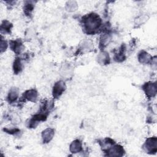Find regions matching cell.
<instances>
[{
	"instance_id": "cell-1",
	"label": "cell",
	"mask_w": 157,
	"mask_h": 157,
	"mask_svg": "<svg viewBox=\"0 0 157 157\" xmlns=\"http://www.w3.org/2000/svg\"><path fill=\"white\" fill-rule=\"evenodd\" d=\"M101 19L97 14H89L83 20V25L88 33H93L101 25Z\"/></svg>"
},
{
	"instance_id": "cell-2",
	"label": "cell",
	"mask_w": 157,
	"mask_h": 157,
	"mask_svg": "<svg viewBox=\"0 0 157 157\" xmlns=\"http://www.w3.org/2000/svg\"><path fill=\"white\" fill-rule=\"evenodd\" d=\"M144 90L148 97H153L156 93V85L155 83L148 82L144 86Z\"/></svg>"
},
{
	"instance_id": "cell-3",
	"label": "cell",
	"mask_w": 157,
	"mask_h": 157,
	"mask_svg": "<svg viewBox=\"0 0 157 157\" xmlns=\"http://www.w3.org/2000/svg\"><path fill=\"white\" fill-rule=\"evenodd\" d=\"M145 147L148 153H155L156 151V138L151 137L148 139L145 142Z\"/></svg>"
},
{
	"instance_id": "cell-4",
	"label": "cell",
	"mask_w": 157,
	"mask_h": 157,
	"mask_svg": "<svg viewBox=\"0 0 157 157\" xmlns=\"http://www.w3.org/2000/svg\"><path fill=\"white\" fill-rule=\"evenodd\" d=\"M66 89L65 83L62 81H59L56 83L53 86V94L55 98L59 97Z\"/></svg>"
},
{
	"instance_id": "cell-5",
	"label": "cell",
	"mask_w": 157,
	"mask_h": 157,
	"mask_svg": "<svg viewBox=\"0 0 157 157\" xmlns=\"http://www.w3.org/2000/svg\"><path fill=\"white\" fill-rule=\"evenodd\" d=\"M54 135V130L52 128H47L45 129L42 133L43 142L44 143L49 142L53 138Z\"/></svg>"
},
{
	"instance_id": "cell-6",
	"label": "cell",
	"mask_w": 157,
	"mask_h": 157,
	"mask_svg": "<svg viewBox=\"0 0 157 157\" xmlns=\"http://www.w3.org/2000/svg\"><path fill=\"white\" fill-rule=\"evenodd\" d=\"M10 47H11L12 50H13L14 52L17 54L21 53V52L23 50V48L22 43L19 40L11 41L10 42Z\"/></svg>"
},
{
	"instance_id": "cell-7",
	"label": "cell",
	"mask_w": 157,
	"mask_h": 157,
	"mask_svg": "<svg viewBox=\"0 0 157 157\" xmlns=\"http://www.w3.org/2000/svg\"><path fill=\"white\" fill-rule=\"evenodd\" d=\"M109 155L110 156H122L123 155L124 150L120 145H115L109 149Z\"/></svg>"
},
{
	"instance_id": "cell-8",
	"label": "cell",
	"mask_w": 157,
	"mask_h": 157,
	"mask_svg": "<svg viewBox=\"0 0 157 157\" xmlns=\"http://www.w3.org/2000/svg\"><path fill=\"white\" fill-rule=\"evenodd\" d=\"M82 150V144L78 140H75L70 145V151L72 153H78Z\"/></svg>"
},
{
	"instance_id": "cell-9",
	"label": "cell",
	"mask_w": 157,
	"mask_h": 157,
	"mask_svg": "<svg viewBox=\"0 0 157 157\" xmlns=\"http://www.w3.org/2000/svg\"><path fill=\"white\" fill-rule=\"evenodd\" d=\"M25 98L27 99L30 101H35L37 99V94L36 90H30L26 91L24 94Z\"/></svg>"
},
{
	"instance_id": "cell-10",
	"label": "cell",
	"mask_w": 157,
	"mask_h": 157,
	"mask_svg": "<svg viewBox=\"0 0 157 157\" xmlns=\"http://www.w3.org/2000/svg\"><path fill=\"white\" fill-rule=\"evenodd\" d=\"M139 59L142 63H148L151 59V56L147 52L142 51L139 55Z\"/></svg>"
},
{
	"instance_id": "cell-11",
	"label": "cell",
	"mask_w": 157,
	"mask_h": 157,
	"mask_svg": "<svg viewBox=\"0 0 157 157\" xmlns=\"http://www.w3.org/2000/svg\"><path fill=\"white\" fill-rule=\"evenodd\" d=\"M98 62L102 64H108L109 63V56L106 52H102L100 53L98 57Z\"/></svg>"
},
{
	"instance_id": "cell-12",
	"label": "cell",
	"mask_w": 157,
	"mask_h": 157,
	"mask_svg": "<svg viewBox=\"0 0 157 157\" xmlns=\"http://www.w3.org/2000/svg\"><path fill=\"white\" fill-rule=\"evenodd\" d=\"M18 96V91L16 88H13L10 89L8 94V99L9 101L12 102L17 99Z\"/></svg>"
},
{
	"instance_id": "cell-13",
	"label": "cell",
	"mask_w": 157,
	"mask_h": 157,
	"mask_svg": "<svg viewBox=\"0 0 157 157\" xmlns=\"http://www.w3.org/2000/svg\"><path fill=\"white\" fill-rule=\"evenodd\" d=\"M12 26V25L10 22L8 21H4L1 24V31L2 32L3 31H5L6 33H9Z\"/></svg>"
},
{
	"instance_id": "cell-14",
	"label": "cell",
	"mask_w": 157,
	"mask_h": 157,
	"mask_svg": "<svg viewBox=\"0 0 157 157\" xmlns=\"http://www.w3.org/2000/svg\"><path fill=\"white\" fill-rule=\"evenodd\" d=\"M22 69V64L19 58H17L13 63V70L15 73L19 72Z\"/></svg>"
},
{
	"instance_id": "cell-15",
	"label": "cell",
	"mask_w": 157,
	"mask_h": 157,
	"mask_svg": "<svg viewBox=\"0 0 157 157\" xmlns=\"http://www.w3.org/2000/svg\"><path fill=\"white\" fill-rule=\"evenodd\" d=\"M33 9V6L31 3H28V4H26L25 7V11L26 13L29 14Z\"/></svg>"
},
{
	"instance_id": "cell-16",
	"label": "cell",
	"mask_w": 157,
	"mask_h": 157,
	"mask_svg": "<svg viewBox=\"0 0 157 157\" xmlns=\"http://www.w3.org/2000/svg\"><path fill=\"white\" fill-rule=\"evenodd\" d=\"M7 45L6 41L1 40V52L6 50V48H7Z\"/></svg>"
}]
</instances>
